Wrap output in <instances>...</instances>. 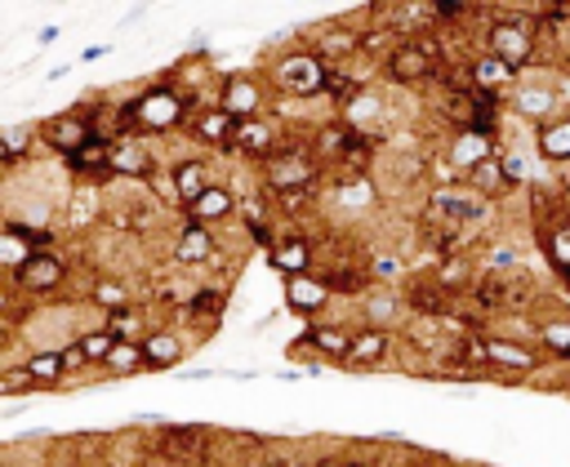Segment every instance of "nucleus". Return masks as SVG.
<instances>
[{
  "label": "nucleus",
  "mask_w": 570,
  "mask_h": 467,
  "mask_svg": "<svg viewBox=\"0 0 570 467\" xmlns=\"http://www.w3.org/2000/svg\"><path fill=\"white\" fill-rule=\"evenodd\" d=\"M191 93L178 85H151L134 98L120 102V120H125V138H160L174 133L183 125H191Z\"/></svg>",
  "instance_id": "1"
},
{
  "label": "nucleus",
  "mask_w": 570,
  "mask_h": 467,
  "mask_svg": "<svg viewBox=\"0 0 570 467\" xmlns=\"http://www.w3.org/2000/svg\"><path fill=\"white\" fill-rule=\"evenodd\" d=\"M330 71H334V67H330V62H325L316 49H294V53L276 58V67H272L276 85H281L289 98H312V93H325Z\"/></svg>",
  "instance_id": "2"
},
{
  "label": "nucleus",
  "mask_w": 570,
  "mask_h": 467,
  "mask_svg": "<svg viewBox=\"0 0 570 467\" xmlns=\"http://www.w3.org/2000/svg\"><path fill=\"white\" fill-rule=\"evenodd\" d=\"M316 156L312 151H303V147H285V151H276L272 160H263V178H267V187L276 191V196H298V191H307L312 187V178H316Z\"/></svg>",
  "instance_id": "3"
},
{
  "label": "nucleus",
  "mask_w": 570,
  "mask_h": 467,
  "mask_svg": "<svg viewBox=\"0 0 570 467\" xmlns=\"http://www.w3.org/2000/svg\"><path fill=\"white\" fill-rule=\"evenodd\" d=\"M383 62H387V76L396 85H419V80L436 76L441 49H436V40H401V44H392V53Z\"/></svg>",
  "instance_id": "4"
},
{
  "label": "nucleus",
  "mask_w": 570,
  "mask_h": 467,
  "mask_svg": "<svg viewBox=\"0 0 570 467\" xmlns=\"http://www.w3.org/2000/svg\"><path fill=\"white\" fill-rule=\"evenodd\" d=\"M40 138H45V147H53L67 160L71 151H80L94 138V120H89V111H58V116L40 120Z\"/></svg>",
  "instance_id": "5"
},
{
  "label": "nucleus",
  "mask_w": 570,
  "mask_h": 467,
  "mask_svg": "<svg viewBox=\"0 0 570 467\" xmlns=\"http://www.w3.org/2000/svg\"><path fill=\"white\" fill-rule=\"evenodd\" d=\"M62 280H67V262L53 254V249H36L22 267H13V285L22 289V294H53V289H62Z\"/></svg>",
  "instance_id": "6"
},
{
  "label": "nucleus",
  "mask_w": 570,
  "mask_h": 467,
  "mask_svg": "<svg viewBox=\"0 0 570 467\" xmlns=\"http://www.w3.org/2000/svg\"><path fill=\"white\" fill-rule=\"evenodd\" d=\"M485 44H490V53H494L499 62H508L512 71L534 58V31H530L525 22H494V27L485 31Z\"/></svg>",
  "instance_id": "7"
},
{
  "label": "nucleus",
  "mask_w": 570,
  "mask_h": 467,
  "mask_svg": "<svg viewBox=\"0 0 570 467\" xmlns=\"http://www.w3.org/2000/svg\"><path fill=\"white\" fill-rule=\"evenodd\" d=\"M214 107H223L232 120H254V116H263V85L254 76L236 71V76H227L218 85V102Z\"/></svg>",
  "instance_id": "8"
},
{
  "label": "nucleus",
  "mask_w": 570,
  "mask_h": 467,
  "mask_svg": "<svg viewBox=\"0 0 570 467\" xmlns=\"http://www.w3.org/2000/svg\"><path fill=\"white\" fill-rule=\"evenodd\" d=\"M485 160H494V133H485V129H459L450 138V147H445V165L450 169H463V178L476 165H485Z\"/></svg>",
  "instance_id": "9"
},
{
  "label": "nucleus",
  "mask_w": 570,
  "mask_h": 467,
  "mask_svg": "<svg viewBox=\"0 0 570 467\" xmlns=\"http://www.w3.org/2000/svg\"><path fill=\"white\" fill-rule=\"evenodd\" d=\"M330 280L325 276H289L285 280V307L294 311V316H316V311H325V302H330Z\"/></svg>",
  "instance_id": "10"
},
{
  "label": "nucleus",
  "mask_w": 570,
  "mask_h": 467,
  "mask_svg": "<svg viewBox=\"0 0 570 467\" xmlns=\"http://www.w3.org/2000/svg\"><path fill=\"white\" fill-rule=\"evenodd\" d=\"M236 125H240V120H232L223 107H205V111H196V116H191L187 133H191L200 147L223 151V147H232V142H236Z\"/></svg>",
  "instance_id": "11"
},
{
  "label": "nucleus",
  "mask_w": 570,
  "mask_h": 467,
  "mask_svg": "<svg viewBox=\"0 0 570 467\" xmlns=\"http://www.w3.org/2000/svg\"><path fill=\"white\" fill-rule=\"evenodd\" d=\"M240 156H254V160H272L281 151V133L267 116H254V120H240L236 125V142H232Z\"/></svg>",
  "instance_id": "12"
},
{
  "label": "nucleus",
  "mask_w": 570,
  "mask_h": 467,
  "mask_svg": "<svg viewBox=\"0 0 570 467\" xmlns=\"http://www.w3.org/2000/svg\"><path fill=\"white\" fill-rule=\"evenodd\" d=\"M169 187H174V196H178V205L187 209L191 200H200L209 187H214V178H209V165L200 160V156H187V160H174L169 165Z\"/></svg>",
  "instance_id": "13"
},
{
  "label": "nucleus",
  "mask_w": 570,
  "mask_h": 467,
  "mask_svg": "<svg viewBox=\"0 0 570 467\" xmlns=\"http://www.w3.org/2000/svg\"><path fill=\"white\" fill-rule=\"evenodd\" d=\"M183 213H187V222H200V227H218V222H227V218L236 213V196H232L223 182H214V187H209L200 200H191Z\"/></svg>",
  "instance_id": "14"
},
{
  "label": "nucleus",
  "mask_w": 570,
  "mask_h": 467,
  "mask_svg": "<svg viewBox=\"0 0 570 467\" xmlns=\"http://www.w3.org/2000/svg\"><path fill=\"white\" fill-rule=\"evenodd\" d=\"M214 258V231L200 227V222H183L178 236H174V262L183 267H200Z\"/></svg>",
  "instance_id": "15"
},
{
  "label": "nucleus",
  "mask_w": 570,
  "mask_h": 467,
  "mask_svg": "<svg viewBox=\"0 0 570 467\" xmlns=\"http://www.w3.org/2000/svg\"><path fill=\"white\" fill-rule=\"evenodd\" d=\"M267 262L289 280V276H307L312 271V245L307 236H281L272 249H267Z\"/></svg>",
  "instance_id": "16"
},
{
  "label": "nucleus",
  "mask_w": 570,
  "mask_h": 467,
  "mask_svg": "<svg viewBox=\"0 0 570 467\" xmlns=\"http://www.w3.org/2000/svg\"><path fill=\"white\" fill-rule=\"evenodd\" d=\"M111 173L116 178H147L151 173V151L142 138H116L111 142Z\"/></svg>",
  "instance_id": "17"
},
{
  "label": "nucleus",
  "mask_w": 570,
  "mask_h": 467,
  "mask_svg": "<svg viewBox=\"0 0 570 467\" xmlns=\"http://www.w3.org/2000/svg\"><path fill=\"white\" fill-rule=\"evenodd\" d=\"M387 347H392V334H387L383 325L356 329V334H352V351H347L343 365H352V369H370V365H379V360L387 356Z\"/></svg>",
  "instance_id": "18"
},
{
  "label": "nucleus",
  "mask_w": 570,
  "mask_h": 467,
  "mask_svg": "<svg viewBox=\"0 0 570 467\" xmlns=\"http://www.w3.org/2000/svg\"><path fill=\"white\" fill-rule=\"evenodd\" d=\"M183 338L174 334V329H151L147 338H142V360H147V369H174L178 360H183Z\"/></svg>",
  "instance_id": "19"
},
{
  "label": "nucleus",
  "mask_w": 570,
  "mask_h": 467,
  "mask_svg": "<svg viewBox=\"0 0 570 467\" xmlns=\"http://www.w3.org/2000/svg\"><path fill=\"white\" fill-rule=\"evenodd\" d=\"M485 365L494 369H517V374H530L539 365V356L512 338H485Z\"/></svg>",
  "instance_id": "20"
},
{
  "label": "nucleus",
  "mask_w": 570,
  "mask_h": 467,
  "mask_svg": "<svg viewBox=\"0 0 570 467\" xmlns=\"http://www.w3.org/2000/svg\"><path fill=\"white\" fill-rule=\"evenodd\" d=\"M298 347H312V351L325 356V360H347V351H352V334L338 329V325H312V329L303 334Z\"/></svg>",
  "instance_id": "21"
},
{
  "label": "nucleus",
  "mask_w": 570,
  "mask_h": 467,
  "mask_svg": "<svg viewBox=\"0 0 570 467\" xmlns=\"http://www.w3.org/2000/svg\"><path fill=\"white\" fill-rule=\"evenodd\" d=\"M22 369L36 378V387H58V382H62V374H67L62 347H36V351L22 360Z\"/></svg>",
  "instance_id": "22"
},
{
  "label": "nucleus",
  "mask_w": 570,
  "mask_h": 467,
  "mask_svg": "<svg viewBox=\"0 0 570 467\" xmlns=\"http://www.w3.org/2000/svg\"><path fill=\"white\" fill-rule=\"evenodd\" d=\"M67 169L71 173H111V138H89L80 151L67 156Z\"/></svg>",
  "instance_id": "23"
},
{
  "label": "nucleus",
  "mask_w": 570,
  "mask_h": 467,
  "mask_svg": "<svg viewBox=\"0 0 570 467\" xmlns=\"http://www.w3.org/2000/svg\"><path fill=\"white\" fill-rule=\"evenodd\" d=\"M468 76H472V89H481V93H499L503 85H512V67L508 62H499L494 53H485V58H476V62H468Z\"/></svg>",
  "instance_id": "24"
},
{
  "label": "nucleus",
  "mask_w": 570,
  "mask_h": 467,
  "mask_svg": "<svg viewBox=\"0 0 570 467\" xmlns=\"http://www.w3.org/2000/svg\"><path fill=\"white\" fill-rule=\"evenodd\" d=\"M436 209L450 222H476V218H485V200L476 191H436Z\"/></svg>",
  "instance_id": "25"
},
{
  "label": "nucleus",
  "mask_w": 570,
  "mask_h": 467,
  "mask_svg": "<svg viewBox=\"0 0 570 467\" xmlns=\"http://www.w3.org/2000/svg\"><path fill=\"white\" fill-rule=\"evenodd\" d=\"M539 156L543 160H570V116H561V120H543L539 125Z\"/></svg>",
  "instance_id": "26"
},
{
  "label": "nucleus",
  "mask_w": 570,
  "mask_h": 467,
  "mask_svg": "<svg viewBox=\"0 0 570 467\" xmlns=\"http://www.w3.org/2000/svg\"><path fill=\"white\" fill-rule=\"evenodd\" d=\"M512 182H508V173H503V160H485V165H476L472 173H468V191H476L481 200H490V196H499V191H508Z\"/></svg>",
  "instance_id": "27"
},
{
  "label": "nucleus",
  "mask_w": 570,
  "mask_h": 467,
  "mask_svg": "<svg viewBox=\"0 0 570 467\" xmlns=\"http://www.w3.org/2000/svg\"><path fill=\"white\" fill-rule=\"evenodd\" d=\"M89 302L111 316V311H125V307H129V289H125L116 276H98V280L89 285Z\"/></svg>",
  "instance_id": "28"
},
{
  "label": "nucleus",
  "mask_w": 570,
  "mask_h": 467,
  "mask_svg": "<svg viewBox=\"0 0 570 467\" xmlns=\"http://www.w3.org/2000/svg\"><path fill=\"white\" fill-rule=\"evenodd\" d=\"M102 369H107L111 378H129V374L147 369V360H142V342H116V351L107 356Z\"/></svg>",
  "instance_id": "29"
},
{
  "label": "nucleus",
  "mask_w": 570,
  "mask_h": 467,
  "mask_svg": "<svg viewBox=\"0 0 570 467\" xmlns=\"http://www.w3.org/2000/svg\"><path fill=\"white\" fill-rule=\"evenodd\" d=\"M116 342H120V338H116L107 325H102V329H89V334H80V338H76V347L85 351V360H89V365H107V356L116 351Z\"/></svg>",
  "instance_id": "30"
},
{
  "label": "nucleus",
  "mask_w": 570,
  "mask_h": 467,
  "mask_svg": "<svg viewBox=\"0 0 570 467\" xmlns=\"http://www.w3.org/2000/svg\"><path fill=\"white\" fill-rule=\"evenodd\" d=\"M539 338H543V347H548L552 356L570 360V316H552V320H543V325H539Z\"/></svg>",
  "instance_id": "31"
},
{
  "label": "nucleus",
  "mask_w": 570,
  "mask_h": 467,
  "mask_svg": "<svg viewBox=\"0 0 570 467\" xmlns=\"http://www.w3.org/2000/svg\"><path fill=\"white\" fill-rule=\"evenodd\" d=\"M107 329H111L120 342H142V338H147V334H142V316H138L134 307L111 311V316H107Z\"/></svg>",
  "instance_id": "32"
},
{
  "label": "nucleus",
  "mask_w": 570,
  "mask_h": 467,
  "mask_svg": "<svg viewBox=\"0 0 570 467\" xmlns=\"http://www.w3.org/2000/svg\"><path fill=\"white\" fill-rule=\"evenodd\" d=\"M517 111H525V116H548V111H552V93H548V89H521V93H517Z\"/></svg>",
  "instance_id": "33"
},
{
  "label": "nucleus",
  "mask_w": 570,
  "mask_h": 467,
  "mask_svg": "<svg viewBox=\"0 0 570 467\" xmlns=\"http://www.w3.org/2000/svg\"><path fill=\"white\" fill-rule=\"evenodd\" d=\"M223 307H227V298H223V294H214V289H200V294L187 302V311H191V316H205V320H209V316L218 320V316H223Z\"/></svg>",
  "instance_id": "34"
},
{
  "label": "nucleus",
  "mask_w": 570,
  "mask_h": 467,
  "mask_svg": "<svg viewBox=\"0 0 570 467\" xmlns=\"http://www.w3.org/2000/svg\"><path fill=\"white\" fill-rule=\"evenodd\" d=\"M36 391V378L27 369H4L0 374V396H31Z\"/></svg>",
  "instance_id": "35"
},
{
  "label": "nucleus",
  "mask_w": 570,
  "mask_h": 467,
  "mask_svg": "<svg viewBox=\"0 0 570 467\" xmlns=\"http://www.w3.org/2000/svg\"><path fill=\"white\" fill-rule=\"evenodd\" d=\"M436 285H441V289H463V285H468V262H463V258H450V262H441V276H436Z\"/></svg>",
  "instance_id": "36"
},
{
  "label": "nucleus",
  "mask_w": 570,
  "mask_h": 467,
  "mask_svg": "<svg viewBox=\"0 0 570 467\" xmlns=\"http://www.w3.org/2000/svg\"><path fill=\"white\" fill-rule=\"evenodd\" d=\"M370 316H374V320L396 316V298H370Z\"/></svg>",
  "instance_id": "37"
},
{
  "label": "nucleus",
  "mask_w": 570,
  "mask_h": 467,
  "mask_svg": "<svg viewBox=\"0 0 570 467\" xmlns=\"http://www.w3.org/2000/svg\"><path fill=\"white\" fill-rule=\"evenodd\" d=\"M62 360H67V374H71V369H85V365H89V360H85V351H80L76 342H67V347H62Z\"/></svg>",
  "instance_id": "38"
},
{
  "label": "nucleus",
  "mask_w": 570,
  "mask_h": 467,
  "mask_svg": "<svg viewBox=\"0 0 570 467\" xmlns=\"http://www.w3.org/2000/svg\"><path fill=\"white\" fill-rule=\"evenodd\" d=\"M374 271H379V280H396L401 262H396V258H379V262H374Z\"/></svg>",
  "instance_id": "39"
},
{
  "label": "nucleus",
  "mask_w": 570,
  "mask_h": 467,
  "mask_svg": "<svg viewBox=\"0 0 570 467\" xmlns=\"http://www.w3.org/2000/svg\"><path fill=\"white\" fill-rule=\"evenodd\" d=\"M13 160V147H9V133H0V165H9Z\"/></svg>",
  "instance_id": "40"
},
{
  "label": "nucleus",
  "mask_w": 570,
  "mask_h": 467,
  "mask_svg": "<svg viewBox=\"0 0 570 467\" xmlns=\"http://www.w3.org/2000/svg\"><path fill=\"white\" fill-rule=\"evenodd\" d=\"M9 338H13V334H9V325H0V351L9 347Z\"/></svg>",
  "instance_id": "41"
},
{
  "label": "nucleus",
  "mask_w": 570,
  "mask_h": 467,
  "mask_svg": "<svg viewBox=\"0 0 570 467\" xmlns=\"http://www.w3.org/2000/svg\"><path fill=\"white\" fill-rule=\"evenodd\" d=\"M316 467H343V463H334V458H321V463H316Z\"/></svg>",
  "instance_id": "42"
},
{
  "label": "nucleus",
  "mask_w": 570,
  "mask_h": 467,
  "mask_svg": "<svg viewBox=\"0 0 570 467\" xmlns=\"http://www.w3.org/2000/svg\"><path fill=\"white\" fill-rule=\"evenodd\" d=\"M561 200H566V209H570V187H566V196H561Z\"/></svg>",
  "instance_id": "43"
},
{
  "label": "nucleus",
  "mask_w": 570,
  "mask_h": 467,
  "mask_svg": "<svg viewBox=\"0 0 570 467\" xmlns=\"http://www.w3.org/2000/svg\"><path fill=\"white\" fill-rule=\"evenodd\" d=\"M289 467H303V463H289Z\"/></svg>",
  "instance_id": "44"
}]
</instances>
